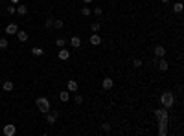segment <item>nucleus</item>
<instances>
[{"instance_id": "nucleus-1", "label": "nucleus", "mask_w": 184, "mask_h": 136, "mask_svg": "<svg viewBox=\"0 0 184 136\" xmlns=\"http://www.w3.org/2000/svg\"><path fill=\"white\" fill-rule=\"evenodd\" d=\"M155 116L158 118V134L160 136H166L168 134V121H169V118H168V108H156L155 110Z\"/></svg>"}, {"instance_id": "nucleus-2", "label": "nucleus", "mask_w": 184, "mask_h": 136, "mask_svg": "<svg viewBox=\"0 0 184 136\" xmlns=\"http://www.w3.org/2000/svg\"><path fill=\"white\" fill-rule=\"evenodd\" d=\"M173 103H175V94L169 92V90H166V92L160 96V105L164 107V108H171Z\"/></svg>"}, {"instance_id": "nucleus-3", "label": "nucleus", "mask_w": 184, "mask_h": 136, "mask_svg": "<svg viewBox=\"0 0 184 136\" xmlns=\"http://www.w3.org/2000/svg\"><path fill=\"white\" fill-rule=\"evenodd\" d=\"M37 107H39L40 114L50 112V101H48V98H37Z\"/></svg>"}, {"instance_id": "nucleus-4", "label": "nucleus", "mask_w": 184, "mask_h": 136, "mask_svg": "<svg viewBox=\"0 0 184 136\" xmlns=\"http://www.w3.org/2000/svg\"><path fill=\"white\" fill-rule=\"evenodd\" d=\"M57 116H59V112H57V110L46 112V123H48V125H53V123H55V120H57Z\"/></svg>"}, {"instance_id": "nucleus-5", "label": "nucleus", "mask_w": 184, "mask_h": 136, "mask_svg": "<svg viewBox=\"0 0 184 136\" xmlns=\"http://www.w3.org/2000/svg\"><path fill=\"white\" fill-rule=\"evenodd\" d=\"M15 132H17V129H15L13 123H6L4 125V134L6 136H15Z\"/></svg>"}, {"instance_id": "nucleus-6", "label": "nucleus", "mask_w": 184, "mask_h": 136, "mask_svg": "<svg viewBox=\"0 0 184 136\" xmlns=\"http://www.w3.org/2000/svg\"><path fill=\"white\" fill-rule=\"evenodd\" d=\"M77 88H79V83L76 79H68V83H66V90L68 92H76Z\"/></svg>"}, {"instance_id": "nucleus-7", "label": "nucleus", "mask_w": 184, "mask_h": 136, "mask_svg": "<svg viewBox=\"0 0 184 136\" xmlns=\"http://www.w3.org/2000/svg\"><path fill=\"white\" fill-rule=\"evenodd\" d=\"M101 86H103V88H105V90H111V88L114 86V81H112L111 77H105L103 81H101Z\"/></svg>"}, {"instance_id": "nucleus-8", "label": "nucleus", "mask_w": 184, "mask_h": 136, "mask_svg": "<svg viewBox=\"0 0 184 136\" xmlns=\"http://www.w3.org/2000/svg\"><path fill=\"white\" fill-rule=\"evenodd\" d=\"M90 44H92V46H99V44H101V35H98V33H92V35H90Z\"/></svg>"}, {"instance_id": "nucleus-9", "label": "nucleus", "mask_w": 184, "mask_h": 136, "mask_svg": "<svg viewBox=\"0 0 184 136\" xmlns=\"http://www.w3.org/2000/svg\"><path fill=\"white\" fill-rule=\"evenodd\" d=\"M15 35H17V39L20 40V42H26V40H28L30 37H28V33H26L24 30H18L17 33H15Z\"/></svg>"}, {"instance_id": "nucleus-10", "label": "nucleus", "mask_w": 184, "mask_h": 136, "mask_svg": "<svg viewBox=\"0 0 184 136\" xmlns=\"http://www.w3.org/2000/svg\"><path fill=\"white\" fill-rule=\"evenodd\" d=\"M18 31V28H17V24H8V26H6V33H8V35H15V33Z\"/></svg>"}, {"instance_id": "nucleus-11", "label": "nucleus", "mask_w": 184, "mask_h": 136, "mask_svg": "<svg viewBox=\"0 0 184 136\" xmlns=\"http://www.w3.org/2000/svg\"><path fill=\"white\" fill-rule=\"evenodd\" d=\"M57 57H59L61 61H66L68 57H70V50H65V48H61V50H59V53H57Z\"/></svg>"}, {"instance_id": "nucleus-12", "label": "nucleus", "mask_w": 184, "mask_h": 136, "mask_svg": "<svg viewBox=\"0 0 184 136\" xmlns=\"http://www.w3.org/2000/svg\"><path fill=\"white\" fill-rule=\"evenodd\" d=\"M168 68H169V63H168V61H166L164 57H160V59H158V70H162V72H166V70H168Z\"/></svg>"}, {"instance_id": "nucleus-13", "label": "nucleus", "mask_w": 184, "mask_h": 136, "mask_svg": "<svg viewBox=\"0 0 184 136\" xmlns=\"http://www.w3.org/2000/svg\"><path fill=\"white\" fill-rule=\"evenodd\" d=\"M70 46H72V48H79V46H81V39L77 37V35H74V37H70Z\"/></svg>"}, {"instance_id": "nucleus-14", "label": "nucleus", "mask_w": 184, "mask_h": 136, "mask_svg": "<svg viewBox=\"0 0 184 136\" xmlns=\"http://www.w3.org/2000/svg\"><path fill=\"white\" fill-rule=\"evenodd\" d=\"M13 81H2V88H4V92H11L13 90Z\"/></svg>"}, {"instance_id": "nucleus-15", "label": "nucleus", "mask_w": 184, "mask_h": 136, "mask_svg": "<svg viewBox=\"0 0 184 136\" xmlns=\"http://www.w3.org/2000/svg\"><path fill=\"white\" fill-rule=\"evenodd\" d=\"M31 53H33L35 57H40V55H44V50L40 48V46H33V48H31Z\"/></svg>"}, {"instance_id": "nucleus-16", "label": "nucleus", "mask_w": 184, "mask_h": 136, "mask_svg": "<svg viewBox=\"0 0 184 136\" xmlns=\"http://www.w3.org/2000/svg\"><path fill=\"white\" fill-rule=\"evenodd\" d=\"M164 53H166V48H164V46H156V48H155V55L156 57H164Z\"/></svg>"}, {"instance_id": "nucleus-17", "label": "nucleus", "mask_w": 184, "mask_h": 136, "mask_svg": "<svg viewBox=\"0 0 184 136\" xmlns=\"http://www.w3.org/2000/svg\"><path fill=\"white\" fill-rule=\"evenodd\" d=\"M59 99H61V101H68V99H70V92H68V90L59 92Z\"/></svg>"}, {"instance_id": "nucleus-18", "label": "nucleus", "mask_w": 184, "mask_h": 136, "mask_svg": "<svg viewBox=\"0 0 184 136\" xmlns=\"http://www.w3.org/2000/svg\"><path fill=\"white\" fill-rule=\"evenodd\" d=\"M17 13L18 15H26V13H28V8L22 6V4H17Z\"/></svg>"}, {"instance_id": "nucleus-19", "label": "nucleus", "mask_w": 184, "mask_h": 136, "mask_svg": "<svg viewBox=\"0 0 184 136\" xmlns=\"http://www.w3.org/2000/svg\"><path fill=\"white\" fill-rule=\"evenodd\" d=\"M65 44H66V39H65V37L55 39V46H57V48H65Z\"/></svg>"}, {"instance_id": "nucleus-20", "label": "nucleus", "mask_w": 184, "mask_h": 136, "mask_svg": "<svg viewBox=\"0 0 184 136\" xmlns=\"http://www.w3.org/2000/svg\"><path fill=\"white\" fill-rule=\"evenodd\" d=\"M63 26H65V22H63V20H59V18H53V28H55V30H61Z\"/></svg>"}, {"instance_id": "nucleus-21", "label": "nucleus", "mask_w": 184, "mask_h": 136, "mask_svg": "<svg viewBox=\"0 0 184 136\" xmlns=\"http://www.w3.org/2000/svg\"><path fill=\"white\" fill-rule=\"evenodd\" d=\"M182 8H184L182 2H175V4H173V11H175V13H182Z\"/></svg>"}, {"instance_id": "nucleus-22", "label": "nucleus", "mask_w": 184, "mask_h": 136, "mask_svg": "<svg viewBox=\"0 0 184 136\" xmlns=\"http://www.w3.org/2000/svg\"><path fill=\"white\" fill-rule=\"evenodd\" d=\"M8 46H9V42H8V39H0V50H6V48H8Z\"/></svg>"}, {"instance_id": "nucleus-23", "label": "nucleus", "mask_w": 184, "mask_h": 136, "mask_svg": "<svg viewBox=\"0 0 184 136\" xmlns=\"http://www.w3.org/2000/svg\"><path fill=\"white\" fill-rule=\"evenodd\" d=\"M90 13H92L90 8H87V6H85L83 9H81V15H83V17H90Z\"/></svg>"}, {"instance_id": "nucleus-24", "label": "nucleus", "mask_w": 184, "mask_h": 136, "mask_svg": "<svg viewBox=\"0 0 184 136\" xmlns=\"http://www.w3.org/2000/svg\"><path fill=\"white\" fill-rule=\"evenodd\" d=\"M8 13H9V15L17 13V6H15V4H9V6H8Z\"/></svg>"}, {"instance_id": "nucleus-25", "label": "nucleus", "mask_w": 184, "mask_h": 136, "mask_svg": "<svg viewBox=\"0 0 184 136\" xmlns=\"http://www.w3.org/2000/svg\"><path fill=\"white\" fill-rule=\"evenodd\" d=\"M90 30H92V33H98V31H99V22H92Z\"/></svg>"}, {"instance_id": "nucleus-26", "label": "nucleus", "mask_w": 184, "mask_h": 136, "mask_svg": "<svg viewBox=\"0 0 184 136\" xmlns=\"http://www.w3.org/2000/svg\"><path fill=\"white\" fill-rule=\"evenodd\" d=\"M92 13H94V15H98V17H99L101 13H103V8H99V6H96V8L92 9Z\"/></svg>"}, {"instance_id": "nucleus-27", "label": "nucleus", "mask_w": 184, "mask_h": 136, "mask_svg": "<svg viewBox=\"0 0 184 136\" xmlns=\"http://www.w3.org/2000/svg\"><path fill=\"white\" fill-rule=\"evenodd\" d=\"M133 66H134V68H140V66H142V59H134V61H133Z\"/></svg>"}, {"instance_id": "nucleus-28", "label": "nucleus", "mask_w": 184, "mask_h": 136, "mask_svg": "<svg viewBox=\"0 0 184 136\" xmlns=\"http://www.w3.org/2000/svg\"><path fill=\"white\" fill-rule=\"evenodd\" d=\"M46 28H53V18H46Z\"/></svg>"}, {"instance_id": "nucleus-29", "label": "nucleus", "mask_w": 184, "mask_h": 136, "mask_svg": "<svg viewBox=\"0 0 184 136\" xmlns=\"http://www.w3.org/2000/svg\"><path fill=\"white\" fill-rule=\"evenodd\" d=\"M74 99H76V103H77V105H79V103H83V96H76Z\"/></svg>"}, {"instance_id": "nucleus-30", "label": "nucleus", "mask_w": 184, "mask_h": 136, "mask_svg": "<svg viewBox=\"0 0 184 136\" xmlns=\"http://www.w3.org/2000/svg\"><path fill=\"white\" fill-rule=\"evenodd\" d=\"M101 127H103V131H111V123H103Z\"/></svg>"}, {"instance_id": "nucleus-31", "label": "nucleus", "mask_w": 184, "mask_h": 136, "mask_svg": "<svg viewBox=\"0 0 184 136\" xmlns=\"http://www.w3.org/2000/svg\"><path fill=\"white\" fill-rule=\"evenodd\" d=\"M9 2H11V4H15V6H17V4L20 2V0H9Z\"/></svg>"}, {"instance_id": "nucleus-32", "label": "nucleus", "mask_w": 184, "mask_h": 136, "mask_svg": "<svg viewBox=\"0 0 184 136\" xmlns=\"http://www.w3.org/2000/svg\"><path fill=\"white\" fill-rule=\"evenodd\" d=\"M83 2H85V4H90V2H92V0H83Z\"/></svg>"}, {"instance_id": "nucleus-33", "label": "nucleus", "mask_w": 184, "mask_h": 136, "mask_svg": "<svg viewBox=\"0 0 184 136\" xmlns=\"http://www.w3.org/2000/svg\"><path fill=\"white\" fill-rule=\"evenodd\" d=\"M2 81H4V79H2V77H0V85H2Z\"/></svg>"}, {"instance_id": "nucleus-34", "label": "nucleus", "mask_w": 184, "mask_h": 136, "mask_svg": "<svg viewBox=\"0 0 184 136\" xmlns=\"http://www.w3.org/2000/svg\"><path fill=\"white\" fill-rule=\"evenodd\" d=\"M0 96H2V94H0Z\"/></svg>"}]
</instances>
